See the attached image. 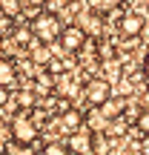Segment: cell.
<instances>
[{"label":"cell","mask_w":149,"mask_h":155,"mask_svg":"<svg viewBox=\"0 0 149 155\" xmlns=\"http://www.w3.org/2000/svg\"><path fill=\"white\" fill-rule=\"evenodd\" d=\"M144 75H146V83H149V49H146V58H144Z\"/></svg>","instance_id":"20"},{"label":"cell","mask_w":149,"mask_h":155,"mask_svg":"<svg viewBox=\"0 0 149 155\" xmlns=\"http://www.w3.org/2000/svg\"><path fill=\"white\" fill-rule=\"evenodd\" d=\"M0 6H3V12L9 17H15V20L23 15V0H0Z\"/></svg>","instance_id":"13"},{"label":"cell","mask_w":149,"mask_h":155,"mask_svg":"<svg viewBox=\"0 0 149 155\" xmlns=\"http://www.w3.org/2000/svg\"><path fill=\"white\" fill-rule=\"evenodd\" d=\"M0 83L3 86H15L17 83V66L11 58H0Z\"/></svg>","instance_id":"9"},{"label":"cell","mask_w":149,"mask_h":155,"mask_svg":"<svg viewBox=\"0 0 149 155\" xmlns=\"http://www.w3.org/2000/svg\"><path fill=\"white\" fill-rule=\"evenodd\" d=\"M23 3H43L46 6V0H23Z\"/></svg>","instance_id":"22"},{"label":"cell","mask_w":149,"mask_h":155,"mask_svg":"<svg viewBox=\"0 0 149 155\" xmlns=\"http://www.w3.org/2000/svg\"><path fill=\"white\" fill-rule=\"evenodd\" d=\"M63 3H72V0H63Z\"/></svg>","instance_id":"23"},{"label":"cell","mask_w":149,"mask_h":155,"mask_svg":"<svg viewBox=\"0 0 149 155\" xmlns=\"http://www.w3.org/2000/svg\"><path fill=\"white\" fill-rule=\"evenodd\" d=\"M34 92H37V89H34ZM34 92L32 89H20V92H17V109H32L34 106Z\"/></svg>","instance_id":"14"},{"label":"cell","mask_w":149,"mask_h":155,"mask_svg":"<svg viewBox=\"0 0 149 155\" xmlns=\"http://www.w3.org/2000/svg\"><path fill=\"white\" fill-rule=\"evenodd\" d=\"M135 127L141 129V135H149V109H146V106L138 112V118H135Z\"/></svg>","instance_id":"16"},{"label":"cell","mask_w":149,"mask_h":155,"mask_svg":"<svg viewBox=\"0 0 149 155\" xmlns=\"http://www.w3.org/2000/svg\"><path fill=\"white\" fill-rule=\"evenodd\" d=\"M118 29L123 38H141V32L146 29V17L141 12H123V17L118 20Z\"/></svg>","instance_id":"5"},{"label":"cell","mask_w":149,"mask_h":155,"mask_svg":"<svg viewBox=\"0 0 149 155\" xmlns=\"http://www.w3.org/2000/svg\"><path fill=\"white\" fill-rule=\"evenodd\" d=\"M32 23V29H34V35H37V40H43V43H57L60 40V32H63V23H60V17L55 15V12H49V9H43L34 20H29Z\"/></svg>","instance_id":"1"},{"label":"cell","mask_w":149,"mask_h":155,"mask_svg":"<svg viewBox=\"0 0 149 155\" xmlns=\"http://www.w3.org/2000/svg\"><path fill=\"white\" fill-rule=\"evenodd\" d=\"M95 138L98 135H92V132H72L66 138V144H69V152H80V155H86V152H92L95 150Z\"/></svg>","instance_id":"6"},{"label":"cell","mask_w":149,"mask_h":155,"mask_svg":"<svg viewBox=\"0 0 149 155\" xmlns=\"http://www.w3.org/2000/svg\"><path fill=\"white\" fill-rule=\"evenodd\" d=\"M80 127H83V112H77V109L69 106V109L60 115V132H63V135H72V132H77Z\"/></svg>","instance_id":"7"},{"label":"cell","mask_w":149,"mask_h":155,"mask_svg":"<svg viewBox=\"0 0 149 155\" xmlns=\"http://www.w3.org/2000/svg\"><path fill=\"white\" fill-rule=\"evenodd\" d=\"M9 138H20L23 144H34L40 138L37 124L32 121V115H26V109H17V115L9 124Z\"/></svg>","instance_id":"2"},{"label":"cell","mask_w":149,"mask_h":155,"mask_svg":"<svg viewBox=\"0 0 149 155\" xmlns=\"http://www.w3.org/2000/svg\"><path fill=\"white\" fill-rule=\"evenodd\" d=\"M121 3H123V0H98L95 6H98V9L103 12V9H112V6H121Z\"/></svg>","instance_id":"17"},{"label":"cell","mask_w":149,"mask_h":155,"mask_svg":"<svg viewBox=\"0 0 149 155\" xmlns=\"http://www.w3.org/2000/svg\"><path fill=\"white\" fill-rule=\"evenodd\" d=\"M83 98H86L89 106L100 109V106L112 98V81L109 78H89L86 86H83Z\"/></svg>","instance_id":"3"},{"label":"cell","mask_w":149,"mask_h":155,"mask_svg":"<svg viewBox=\"0 0 149 155\" xmlns=\"http://www.w3.org/2000/svg\"><path fill=\"white\" fill-rule=\"evenodd\" d=\"M52 43H43V40H37V46L32 49V63L34 66H49V61H52V49H49Z\"/></svg>","instance_id":"10"},{"label":"cell","mask_w":149,"mask_h":155,"mask_svg":"<svg viewBox=\"0 0 149 155\" xmlns=\"http://www.w3.org/2000/svg\"><path fill=\"white\" fill-rule=\"evenodd\" d=\"M103 72H106V78H109L112 83H118V81L123 78V69H121V63H118V61H112V58H109V61H103Z\"/></svg>","instance_id":"12"},{"label":"cell","mask_w":149,"mask_h":155,"mask_svg":"<svg viewBox=\"0 0 149 155\" xmlns=\"http://www.w3.org/2000/svg\"><path fill=\"white\" fill-rule=\"evenodd\" d=\"M3 104H9V86L0 83V106H3Z\"/></svg>","instance_id":"18"},{"label":"cell","mask_w":149,"mask_h":155,"mask_svg":"<svg viewBox=\"0 0 149 155\" xmlns=\"http://www.w3.org/2000/svg\"><path fill=\"white\" fill-rule=\"evenodd\" d=\"M141 152H149V135H144V144H141Z\"/></svg>","instance_id":"21"},{"label":"cell","mask_w":149,"mask_h":155,"mask_svg":"<svg viewBox=\"0 0 149 155\" xmlns=\"http://www.w3.org/2000/svg\"><path fill=\"white\" fill-rule=\"evenodd\" d=\"M46 155H63V152H69V144H66V138L63 141H52V144H46Z\"/></svg>","instance_id":"15"},{"label":"cell","mask_w":149,"mask_h":155,"mask_svg":"<svg viewBox=\"0 0 149 155\" xmlns=\"http://www.w3.org/2000/svg\"><path fill=\"white\" fill-rule=\"evenodd\" d=\"M141 106H146V109H149V83L144 86V92H141Z\"/></svg>","instance_id":"19"},{"label":"cell","mask_w":149,"mask_h":155,"mask_svg":"<svg viewBox=\"0 0 149 155\" xmlns=\"http://www.w3.org/2000/svg\"><path fill=\"white\" fill-rule=\"evenodd\" d=\"M34 89H37V92H52V89H55V72H49V69H46V72H40L37 78H34Z\"/></svg>","instance_id":"11"},{"label":"cell","mask_w":149,"mask_h":155,"mask_svg":"<svg viewBox=\"0 0 149 155\" xmlns=\"http://www.w3.org/2000/svg\"><path fill=\"white\" fill-rule=\"evenodd\" d=\"M80 26L86 29L92 38H100V35H103V17H100V9H98V12H86V15H80Z\"/></svg>","instance_id":"8"},{"label":"cell","mask_w":149,"mask_h":155,"mask_svg":"<svg viewBox=\"0 0 149 155\" xmlns=\"http://www.w3.org/2000/svg\"><path fill=\"white\" fill-rule=\"evenodd\" d=\"M86 38H89L86 29H83L80 23H72V26H63L60 40H57V43H60L63 49L69 52V55H77V52L83 49V43H86Z\"/></svg>","instance_id":"4"}]
</instances>
